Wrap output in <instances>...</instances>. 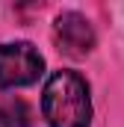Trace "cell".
Returning <instances> with one entry per match:
<instances>
[{
  "label": "cell",
  "mask_w": 124,
  "mask_h": 127,
  "mask_svg": "<svg viewBox=\"0 0 124 127\" xmlns=\"http://www.w3.org/2000/svg\"><path fill=\"white\" fill-rule=\"evenodd\" d=\"M53 38L62 53L80 59L94 47V30L80 12H62L53 24Z\"/></svg>",
  "instance_id": "3957f363"
},
{
  "label": "cell",
  "mask_w": 124,
  "mask_h": 127,
  "mask_svg": "<svg viewBox=\"0 0 124 127\" xmlns=\"http://www.w3.org/2000/svg\"><path fill=\"white\" fill-rule=\"evenodd\" d=\"M30 106L21 97L0 95V127H30Z\"/></svg>",
  "instance_id": "277c9868"
},
{
  "label": "cell",
  "mask_w": 124,
  "mask_h": 127,
  "mask_svg": "<svg viewBox=\"0 0 124 127\" xmlns=\"http://www.w3.org/2000/svg\"><path fill=\"white\" fill-rule=\"evenodd\" d=\"M44 59L38 50L27 41L15 44H0V86L15 89V86H30L41 77Z\"/></svg>",
  "instance_id": "7a4b0ae2"
},
{
  "label": "cell",
  "mask_w": 124,
  "mask_h": 127,
  "mask_svg": "<svg viewBox=\"0 0 124 127\" xmlns=\"http://www.w3.org/2000/svg\"><path fill=\"white\" fill-rule=\"evenodd\" d=\"M41 115L50 127H89L92 124L89 83L77 71L50 74L41 92Z\"/></svg>",
  "instance_id": "6da1fadb"
}]
</instances>
